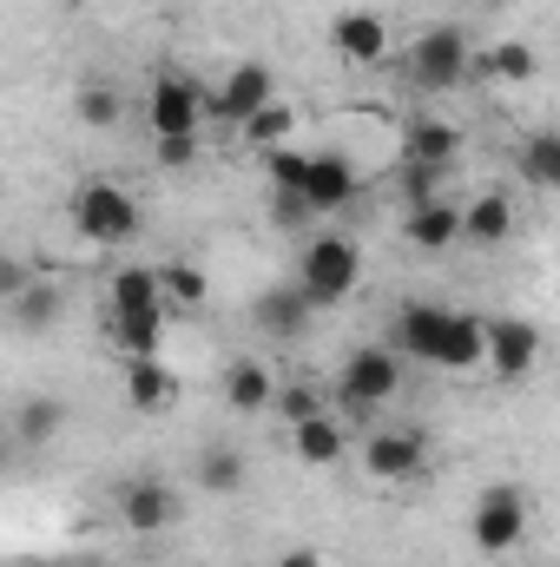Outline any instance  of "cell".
Wrapping results in <instances>:
<instances>
[{
  "label": "cell",
  "instance_id": "cell-1",
  "mask_svg": "<svg viewBox=\"0 0 560 567\" xmlns=\"http://www.w3.org/2000/svg\"><path fill=\"white\" fill-rule=\"evenodd\" d=\"M356 284H363V251H356V238H343V231H317V238L303 245V258H297V290H303L317 310L350 303Z\"/></svg>",
  "mask_w": 560,
  "mask_h": 567
},
{
  "label": "cell",
  "instance_id": "cell-2",
  "mask_svg": "<svg viewBox=\"0 0 560 567\" xmlns=\"http://www.w3.org/2000/svg\"><path fill=\"white\" fill-rule=\"evenodd\" d=\"M66 212H73V231L86 245H133L139 238V205L113 178H80V192H73Z\"/></svg>",
  "mask_w": 560,
  "mask_h": 567
},
{
  "label": "cell",
  "instance_id": "cell-3",
  "mask_svg": "<svg viewBox=\"0 0 560 567\" xmlns=\"http://www.w3.org/2000/svg\"><path fill=\"white\" fill-rule=\"evenodd\" d=\"M396 390H403V350H396V343H363V350H350V363L336 370V396H343V410H356V416L383 410Z\"/></svg>",
  "mask_w": 560,
  "mask_h": 567
},
{
  "label": "cell",
  "instance_id": "cell-4",
  "mask_svg": "<svg viewBox=\"0 0 560 567\" xmlns=\"http://www.w3.org/2000/svg\"><path fill=\"white\" fill-rule=\"evenodd\" d=\"M468 33L455 27V20H442V27H428L416 33V47H409V86L416 93H448V86H462L468 80Z\"/></svg>",
  "mask_w": 560,
  "mask_h": 567
},
{
  "label": "cell",
  "instance_id": "cell-5",
  "mask_svg": "<svg viewBox=\"0 0 560 567\" xmlns=\"http://www.w3.org/2000/svg\"><path fill=\"white\" fill-rule=\"evenodd\" d=\"M468 535H475L481 555H508V548H521V535H528V495H521L515 482L481 488V495H475V515H468Z\"/></svg>",
  "mask_w": 560,
  "mask_h": 567
},
{
  "label": "cell",
  "instance_id": "cell-6",
  "mask_svg": "<svg viewBox=\"0 0 560 567\" xmlns=\"http://www.w3.org/2000/svg\"><path fill=\"white\" fill-rule=\"evenodd\" d=\"M271 100H278V73H271L265 60H238V66L225 73V86L205 93V113H211L218 126H245V120H258Z\"/></svg>",
  "mask_w": 560,
  "mask_h": 567
},
{
  "label": "cell",
  "instance_id": "cell-7",
  "mask_svg": "<svg viewBox=\"0 0 560 567\" xmlns=\"http://www.w3.org/2000/svg\"><path fill=\"white\" fill-rule=\"evenodd\" d=\"M145 120H152V140H198V126H205V93H198L185 73H158V80H152V100H145Z\"/></svg>",
  "mask_w": 560,
  "mask_h": 567
},
{
  "label": "cell",
  "instance_id": "cell-8",
  "mask_svg": "<svg viewBox=\"0 0 560 567\" xmlns=\"http://www.w3.org/2000/svg\"><path fill=\"white\" fill-rule=\"evenodd\" d=\"M363 462H370L376 482H416L428 468V435L422 429H376L363 442Z\"/></svg>",
  "mask_w": 560,
  "mask_h": 567
},
{
  "label": "cell",
  "instance_id": "cell-9",
  "mask_svg": "<svg viewBox=\"0 0 560 567\" xmlns=\"http://www.w3.org/2000/svg\"><path fill=\"white\" fill-rule=\"evenodd\" d=\"M535 363H541V330L528 317H495L488 323V370L501 383H521Z\"/></svg>",
  "mask_w": 560,
  "mask_h": 567
},
{
  "label": "cell",
  "instance_id": "cell-10",
  "mask_svg": "<svg viewBox=\"0 0 560 567\" xmlns=\"http://www.w3.org/2000/svg\"><path fill=\"white\" fill-rule=\"evenodd\" d=\"M448 323H455V310H442V303H403V310H396V330H390V337H396V350H403V357H422V363H435V370H442V350H448Z\"/></svg>",
  "mask_w": 560,
  "mask_h": 567
},
{
  "label": "cell",
  "instance_id": "cell-11",
  "mask_svg": "<svg viewBox=\"0 0 560 567\" xmlns=\"http://www.w3.org/2000/svg\"><path fill=\"white\" fill-rule=\"evenodd\" d=\"M178 515H185V502H178V488H165V482H126L120 488V522L133 528V535H165V528H178Z\"/></svg>",
  "mask_w": 560,
  "mask_h": 567
},
{
  "label": "cell",
  "instance_id": "cell-12",
  "mask_svg": "<svg viewBox=\"0 0 560 567\" xmlns=\"http://www.w3.org/2000/svg\"><path fill=\"white\" fill-rule=\"evenodd\" d=\"M356 165L343 158V152H310V172H303V205L323 218V212H343L350 198H356Z\"/></svg>",
  "mask_w": 560,
  "mask_h": 567
},
{
  "label": "cell",
  "instance_id": "cell-13",
  "mask_svg": "<svg viewBox=\"0 0 560 567\" xmlns=\"http://www.w3.org/2000/svg\"><path fill=\"white\" fill-rule=\"evenodd\" d=\"M330 47H336L350 66H376V60L390 53V27H383V13L350 7V13H336V20H330Z\"/></svg>",
  "mask_w": 560,
  "mask_h": 567
},
{
  "label": "cell",
  "instance_id": "cell-14",
  "mask_svg": "<svg viewBox=\"0 0 560 567\" xmlns=\"http://www.w3.org/2000/svg\"><path fill=\"white\" fill-rule=\"evenodd\" d=\"M278 377H271V363L265 357H245V363H231L225 370V403L238 410V416H265V410H278Z\"/></svg>",
  "mask_w": 560,
  "mask_h": 567
},
{
  "label": "cell",
  "instance_id": "cell-15",
  "mask_svg": "<svg viewBox=\"0 0 560 567\" xmlns=\"http://www.w3.org/2000/svg\"><path fill=\"white\" fill-rule=\"evenodd\" d=\"M126 403H133L139 416H165V410L178 403V370L158 363V357H133V363H126Z\"/></svg>",
  "mask_w": 560,
  "mask_h": 567
},
{
  "label": "cell",
  "instance_id": "cell-16",
  "mask_svg": "<svg viewBox=\"0 0 560 567\" xmlns=\"http://www.w3.org/2000/svg\"><path fill=\"white\" fill-rule=\"evenodd\" d=\"M310 310H317V303H310L297 284H271V290L251 303V323H258L265 337H297V330L310 323Z\"/></svg>",
  "mask_w": 560,
  "mask_h": 567
},
{
  "label": "cell",
  "instance_id": "cell-17",
  "mask_svg": "<svg viewBox=\"0 0 560 567\" xmlns=\"http://www.w3.org/2000/svg\"><path fill=\"white\" fill-rule=\"evenodd\" d=\"M106 297H113V317L126 310H165V284H158V265H126L106 278Z\"/></svg>",
  "mask_w": 560,
  "mask_h": 567
},
{
  "label": "cell",
  "instance_id": "cell-18",
  "mask_svg": "<svg viewBox=\"0 0 560 567\" xmlns=\"http://www.w3.org/2000/svg\"><path fill=\"white\" fill-rule=\"evenodd\" d=\"M403 238H409L416 251H448V245L462 238V212L442 205V198H435V205H416V212L403 218Z\"/></svg>",
  "mask_w": 560,
  "mask_h": 567
},
{
  "label": "cell",
  "instance_id": "cell-19",
  "mask_svg": "<svg viewBox=\"0 0 560 567\" xmlns=\"http://www.w3.org/2000/svg\"><path fill=\"white\" fill-rule=\"evenodd\" d=\"M455 152H462V133L442 126V120H409L403 126V158H416V165H455Z\"/></svg>",
  "mask_w": 560,
  "mask_h": 567
},
{
  "label": "cell",
  "instance_id": "cell-20",
  "mask_svg": "<svg viewBox=\"0 0 560 567\" xmlns=\"http://www.w3.org/2000/svg\"><path fill=\"white\" fill-rule=\"evenodd\" d=\"M515 231V205L501 198V192H481L475 205H462V238H475V245H501Z\"/></svg>",
  "mask_w": 560,
  "mask_h": 567
},
{
  "label": "cell",
  "instance_id": "cell-21",
  "mask_svg": "<svg viewBox=\"0 0 560 567\" xmlns=\"http://www.w3.org/2000/svg\"><path fill=\"white\" fill-rule=\"evenodd\" d=\"M290 449H297V462H310V468H330V462H343L350 435L330 423V416H310V423L290 429Z\"/></svg>",
  "mask_w": 560,
  "mask_h": 567
},
{
  "label": "cell",
  "instance_id": "cell-22",
  "mask_svg": "<svg viewBox=\"0 0 560 567\" xmlns=\"http://www.w3.org/2000/svg\"><path fill=\"white\" fill-rule=\"evenodd\" d=\"M7 310H13V330H53V323L66 317V290L53 278H40L33 290H20Z\"/></svg>",
  "mask_w": 560,
  "mask_h": 567
},
{
  "label": "cell",
  "instance_id": "cell-23",
  "mask_svg": "<svg viewBox=\"0 0 560 567\" xmlns=\"http://www.w3.org/2000/svg\"><path fill=\"white\" fill-rule=\"evenodd\" d=\"M475 363H488V317L455 310V323H448V350H442V370H475Z\"/></svg>",
  "mask_w": 560,
  "mask_h": 567
},
{
  "label": "cell",
  "instance_id": "cell-24",
  "mask_svg": "<svg viewBox=\"0 0 560 567\" xmlns=\"http://www.w3.org/2000/svg\"><path fill=\"white\" fill-rule=\"evenodd\" d=\"M60 429H66V403H60V396H33V403H20V416H13V442L46 449Z\"/></svg>",
  "mask_w": 560,
  "mask_h": 567
},
{
  "label": "cell",
  "instance_id": "cell-25",
  "mask_svg": "<svg viewBox=\"0 0 560 567\" xmlns=\"http://www.w3.org/2000/svg\"><path fill=\"white\" fill-rule=\"evenodd\" d=\"M198 488H205V495H238V488H245V455H238L231 442H211V449L198 455Z\"/></svg>",
  "mask_w": 560,
  "mask_h": 567
},
{
  "label": "cell",
  "instance_id": "cell-26",
  "mask_svg": "<svg viewBox=\"0 0 560 567\" xmlns=\"http://www.w3.org/2000/svg\"><path fill=\"white\" fill-rule=\"evenodd\" d=\"M113 343H120L126 357H158V343H165V310H126V317H113Z\"/></svg>",
  "mask_w": 560,
  "mask_h": 567
},
{
  "label": "cell",
  "instance_id": "cell-27",
  "mask_svg": "<svg viewBox=\"0 0 560 567\" xmlns=\"http://www.w3.org/2000/svg\"><path fill=\"white\" fill-rule=\"evenodd\" d=\"M515 165H521V178H528V185L560 192V133H535V140H521Z\"/></svg>",
  "mask_w": 560,
  "mask_h": 567
},
{
  "label": "cell",
  "instance_id": "cell-28",
  "mask_svg": "<svg viewBox=\"0 0 560 567\" xmlns=\"http://www.w3.org/2000/svg\"><path fill=\"white\" fill-rule=\"evenodd\" d=\"M481 66H488L495 80H508V86H528V80L541 73V53H535L528 40H495V47L481 53Z\"/></svg>",
  "mask_w": 560,
  "mask_h": 567
},
{
  "label": "cell",
  "instance_id": "cell-29",
  "mask_svg": "<svg viewBox=\"0 0 560 567\" xmlns=\"http://www.w3.org/2000/svg\"><path fill=\"white\" fill-rule=\"evenodd\" d=\"M73 113H80V126H93V133H106V126H120V113H126V100H120L113 86H100V80H86V86H80V100H73Z\"/></svg>",
  "mask_w": 560,
  "mask_h": 567
},
{
  "label": "cell",
  "instance_id": "cell-30",
  "mask_svg": "<svg viewBox=\"0 0 560 567\" xmlns=\"http://www.w3.org/2000/svg\"><path fill=\"white\" fill-rule=\"evenodd\" d=\"M290 126H297V106H290V100H271V106H265L258 120H245L238 133H245V145H258V152H278Z\"/></svg>",
  "mask_w": 560,
  "mask_h": 567
},
{
  "label": "cell",
  "instance_id": "cell-31",
  "mask_svg": "<svg viewBox=\"0 0 560 567\" xmlns=\"http://www.w3.org/2000/svg\"><path fill=\"white\" fill-rule=\"evenodd\" d=\"M158 284H165V303H185V310H198L211 290V278L198 265H158Z\"/></svg>",
  "mask_w": 560,
  "mask_h": 567
},
{
  "label": "cell",
  "instance_id": "cell-32",
  "mask_svg": "<svg viewBox=\"0 0 560 567\" xmlns=\"http://www.w3.org/2000/svg\"><path fill=\"white\" fill-rule=\"evenodd\" d=\"M278 416L290 429L310 423V416H330V410H323V390H317V383H283L278 390Z\"/></svg>",
  "mask_w": 560,
  "mask_h": 567
},
{
  "label": "cell",
  "instance_id": "cell-33",
  "mask_svg": "<svg viewBox=\"0 0 560 567\" xmlns=\"http://www.w3.org/2000/svg\"><path fill=\"white\" fill-rule=\"evenodd\" d=\"M442 172H448V165H416V158H403V198H409V212H416V205H435Z\"/></svg>",
  "mask_w": 560,
  "mask_h": 567
},
{
  "label": "cell",
  "instance_id": "cell-34",
  "mask_svg": "<svg viewBox=\"0 0 560 567\" xmlns=\"http://www.w3.org/2000/svg\"><path fill=\"white\" fill-rule=\"evenodd\" d=\"M33 265H27V258H13V251H7V258H0V297H7V303H13V297H20V290H33Z\"/></svg>",
  "mask_w": 560,
  "mask_h": 567
},
{
  "label": "cell",
  "instance_id": "cell-35",
  "mask_svg": "<svg viewBox=\"0 0 560 567\" xmlns=\"http://www.w3.org/2000/svg\"><path fill=\"white\" fill-rule=\"evenodd\" d=\"M198 140H158V165H191Z\"/></svg>",
  "mask_w": 560,
  "mask_h": 567
},
{
  "label": "cell",
  "instance_id": "cell-36",
  "mask_svg": "<svg viewBox=\"0 0 560 567\" xmlns=\"http://www.w3.org/2000/svg\"><path fill=\"white\" fill-rule=\"evenodd\" d=\"M278 567H323V555H317V548H283Z\"/></svg>",
  "mask_w": 560,
  "mask_h": 567
},
{
  "label": "cell",
  "instance_id": "cell-37",
  "mask_svg": "<svg viewBox=\"0 0 560 567\" xmlns=\"http://www.w3.org/2000/svg\"><path fill=\"white\" fill-rule=\"evenodd\" d=\"M554 133H560V126H554Z\"/></svg>",
  "mask_w": 560,
  "mask_h": 567
}]
</instances>
